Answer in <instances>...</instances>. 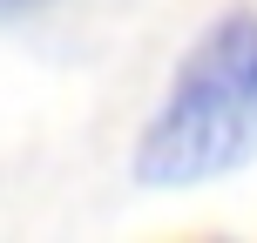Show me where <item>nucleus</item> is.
<instances>
[{
  "label": "nucleus",
  "mask_w": 257,
  "mask_h": 243,
  "mask_svg": "<svg viewBox=\"0 0 257 243\" xmlns=\"http://www.w3.org/2000/svg\"><path fill=\"white\" fill-rule=\"evenodd\" d=\"M257 162V7H223L169 68L128 155L142 189H203Z\"/></svg>",
  "instance_id": "1"
},
{
  "label": "nucleus",
  "mask_w": 257,
  "mask_h": 243,
  "mask_svg": "<svg viewBox=\"0 0 257 243\" xmlns=\"http://www.w3.org/2000/svg\"><path fill=\"white\" fill-rule=\"evenodd\" d=\"M34 7H48V0H0V21H27Z\"/></svg>",
  "instance_id": "2"
}]
</instances>
